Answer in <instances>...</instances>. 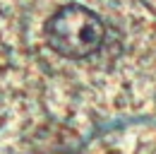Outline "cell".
Here are the masks:
<instances>
[{"instance_id": "1", "label": "cell", "mask_w": 156, "mask_h": 154, "mask_svg": "<svg viewBox=\"0 0 156 154\" xmlns=\"http://www.w3.org/2000/svg\"><path fill=\"white\" fill-rule=\"evenodd\" d=\"M48 46L70 60L94 56L106 41V27L91 10L82 5H65L46 22Z\"/></svg>"}, {"instance_id": "2", "label": "cell", "mask_w": 156, "mask_h": 154, "mask_svg": "<svg viewBox=\"0 0 156 154\" xmlns=\"http://www.w3.org/2000/svg\"><path fill=\"white\" fill-rule=\"evenodd\" d=\"M29 145L39 154H70L82 142L75 130H70L60 123H43L29 135Z\"/></svg>"}]
</instances>
